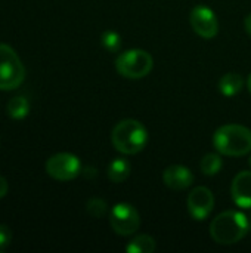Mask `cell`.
Listing matches in <instances>:
<instances>
[{
  "label": "cell",
  "instance_id": "1",
  "mask_svg": "<svg viewBox=\"0 0 251 253\" xmlns=\"http://www.w3.org/2000/svg\"><path fill=\"white\" fill-rule=\"evenodd\" d=\"M249 228V218L238 211H226L217 215L210 224V236L217 245H235L241 242Z\"/></svg>",
  "mask_w": 251,
  "mask_h": 253
},
{
  "label": "cell",
  "instance_id": "2",
  "mask_svg": "<svg viewBox=\"0 0 251 253\" xmlns=\"http://www.w3.org/2000/svg\"><path fill=\"white\" fill-rule=\"evenodd\" d=\"M213 145L223 156H246L251 151V130L243 125H223L215 132Z\"/></svg>",
  "mask_w": 251,
  "mask_h": 253
},
{
  "label": "cell",
  "instance_id": "3",
  "mask_svg": "<svg viewBox=\"0 0 251 253\" xmlns=\"http://www.w3.org/2000/svg\"><path fill=\"white\" fill-rule=\"evenodd\" d=\"M111 141L117 151L126 156L138 154L146 145L148 132L141 122L133 119H126L115 125L111 133Z\"/></svg>",
  "mask_w": 251,
  "mask_h": 253
},
{
  "label": "cell",
  "instance_id": "4",
  "mask_svg": "<svg viewBox=\"0 0 251 253\" xmlns=\"http://www.w3.org/2000/svg\"><path fill=\"white\" fill-rule=\"evenodd\" d=\"M154 67L151 53L142 49H129L115 59V70L126 79H142L146 77Z\"/></svg>",
  "mask_w": 251,
  "mask_h": 253
},
{
  "label": "cell",
  "instance_id": "5",
  "mask_svg": "<svg viewBox=\"0 0 251 253\" xmlns=\"http://www.w3.org/2000/svg\"><path fill=\"white\" fill-rule=\"evenodd\" d=\"M25 68L18 53L7 44L0 43V90H13L22 84Z\"/></svg>",
  "mask_w": 251,
  "mask_h": 253
},
{
  "label": "cell",
  "instance_id": "6",
  "mask_svg": "<svg viewBox=\"0 0 251 253\" xmlns=\"http://www.w3.org/2000/svg\"><path fill=\"white\" fill-rule=\"evenodd\" d=\"M109 225L118 236H132L141 227V216L138 211L129 203H118L109 211Z\"/></svg>",
  "mask_w": 251,
  "mask_h": 253
},
{
  "label": "cell",
  "instance_id": "7",
  "mask_svg": "<svg viewBox=\"0 0 251 253\" xmlns=\"http://www.w3.org/2000/svg\"><path fill=\"white\" fill-rule=\"evenodd\" d=\"M46 172L56 181H71L81 172V163L71 153H58L46 162Z\"/></svg>",
  "mask_w": 251,
  "mask_h": 253
},
{
  "label": "cell",
  "instance_id": "8",
  "mask_svg": "<svg viewBox=\"0 0 251 253\" xmlns=\"http://www.w3.org/2000/svg\"><path fill=\"white\" fill-rule=\"evenodd\" d=\"M192 30L203 39H213L219 33V21L213 9L204 4L195 6L189 13Z\"/></svg>",
  "mask_w": 251,
  "mask_h": 253
},
{
  "label": "cell",
  "instance_id": "9",
  "mask_svg": "<svg viewBox=\"0 0 251 253\" xmlns=\"http://www.w3.org/2000/svg\"><path fill=\"white\" fill-rule=\"evenodd\" d=\"M188 212L195 221H204L215 208V196L207 187H195L186 200Z\"/></svg>",
  "mask_w": 251,
  "mask_h": 253
},
{
  "label": "cell",
  "instance_id": "10",
  "mask_svg": "<svg viewBox=\"0 0 251 253\" xmlns=\"http://www.w3.org/2000/svg\"><path fill=\"white\" fill-rule=\"evenodd\" d=\"M163 182L166 187L175 191H183L194 182L192 172L182 165H172L163 173Z\"/></svg>",
  "mask_w": 251,
  "mask_h": 253
},
{
  "label": "cell",
  "instance_id": "11",
  "mask_svg": "<svg viewBox=\"0 0 251 253\" xmlns=\"http://www.w3.org/2000/svg\"><path fill=\"white\" fill-rule=\"evenodd\" d=\"M231 196L237 206L241 209H251V172H240L231 185Z\"/></svg>",
  "mask_w": 251,
  "mask_h": 253
},
{
  "label": "cell",
  "instance_id": "12",
  "mask_svg": "<svg viewBox=\"0 0 251 253\" xmlns=\"http://www.w3.org/2000/svg\"><path fill=\"white\" fill-rule=\"evenodd\" d=\"M130 172H132V165L124 157H117V159L111 160V163L107 168L108 179L114 184L124 182L130 176Z\"/></svg>",
  "mask_w": 251,
  "mask_h": 253
},
{
  "label": "cell",
  "instance_id": "13",
  "mask_svg": "<svg viewBox=\"0 0 251 253\" xmlns=\"http://www.w3.org/2000/svg\"><path fill=\"white\" fill-rule=\"evenodd\" d=\"M244 87V80L240 74L237 73H228L225 76H222V79L219 80V90L223 96H235L238 95Z\"/></svg>",
  "mask_w": 251,
  "mask_h": 253
},
{
  "label": "cell",
  "instance_id": "14",
  "mask_svg": "<svg viewBox=\"0 0 251 253\" xmlns=\"http://www.w3.org/2000/svg\"><path fill=\"white\" fill-rule=\"evenodd\" d=\"M155 248H157V243L154 237L148 234H141L127 243L126 251L129 253H152L155 251Z\"/></svg>",
  "mask_w": 251,
  "mask_h": 253
},
{
  "label": "cell",
  "instance_id": "15",
  "mask_svg": "<svg viewBox=\"0 0 251 253\" xmlns=\"http://www.w3.org/2000/svg\"><path fill=\"white\" fill-rule=\"evenodd\" d=\"M7 114L15 119V120H21L24 117H27L28 111H30V102L25 96H13L9 102H7Z\"/></svg>",
  "mask_w": 251,
  "mask_h": 253
},
{
  "label": "cell",
  "instance_id": "16",
  "mask_svg": "<svg viewBox=\"0 0 251 253\" xmlns=\"http://www.w3.org/2000/svg\"><path fill=\"white\" fill-rule=\"evenodd\" d=\"M201 172L207 176H215L220 172L222 166H223V162H222V157L219 154H215V153H209L203 157L201 160Z\"/></svg>",
  "mask_w": 251,
  "mask_h": 253
},
{
  "label": "cell",
  "instance_id": "17",
  "mask_svg": "<svg viewBox=\"0 0 251 253\" xmlns=\"http://www.w3.org/2000/svg\"><path fill=\"white\" fill-rule=\"evenodd\" d=\"M86 211L92 218H96V219L105 218L109 213L107 202L102 199H98V197H93L86 203Z\"/></svg>",
  "mask_w": 251,
  "mask_h": 253
},
{
  "label": "cell",
  "instance_id": "18",
  "mask_svg": "<svg viewBox=\"0 0 251 253\" xmlns=\"http://www.w3.org/2000/svg\"><path fill=\"white\" fill-rule=\"evenodd\" d=\"M101 42H102V46L108 52H118L121 49V36L112 30L104 31Z\"/></svg>",
  "mask_w": 251,
  "mask_h": 253
},
{
  "label": "cell",
  "instance_id": "19",
  "mask_svg": "<svg viewBox=\"0 0 251 253\" xmlns=\"http://www.w3.org/2000/svg\"><path fill=\"white\" fill-rule=\"evenodd\" d=\"M12 242V233L7 225L0 224V252L4 251Z\"/></svg>",
  "mask_w": 251,
  "mask_h": 253
},
{
  "label": "cell",
  "instance_id": "20",
  "mask_svg": "<svg viewBox=\"0 0 251 253\" xmlns=\"http://www.w3.org/2000/svg\"><path fill=\"white\" fill-rule=\"evenodd\" d=\"M7 190H9L7 181L3 176H0V199H3L7 194Z\"/></svg>",
  "mask_w": 251,
  "mask_h": 253
},
{
  "label": "cell",
  "instance_id": "21",
  "mask_svg": "<svg viewBox=\"0 0 251 253\" xmlns=\"http://www.w3.org/2000/svg\"><path fill=\"white\" fill-rule=\"evenodd\" d=\"M244 25H246V31L251 36V13L246 16V21H244Z\"/></svg>",
  "mask_w": 251,
  "mask_h": 253
},
{
  "label": "cell",
  "instance_id": "22",
  "mask_svg": "<svg viewBox=\"0 0 251 253\" xmlns=\"http://www.w3.org/2000/svg\"><path fill=\"white\" fill-rule=\"evenodd\" d=\"M247 218H249V228H250V233H251V209H250V213L247 215Z\"/></svg>",
  "mask_w": 251,
  "mask_h": 253
},
{
  "label": "cell",
  "instance_id": "23",
  "mask_svg": "<svg viewBox=\"0 0 251 253\" xmlns=\"http://www.w3.org/2000/svg\"><path fill=\"white\" fill-rule=\"evenodd\" d=\"M247 86H249V90H250V93H251V74H250V77H249V82H247Z\"/></svg>",
  "mask_w": 251,
  "mask_h": 253
},
{
  "label": "cell",
  "instance_id": "24",
  "mask_svg": "<svg viewBox=\"0 0 251 253\" xmlns=\"http://www.w3.org/2000/svg\"><path fill=\"white\" fill-rule=\"evenodd\" d=\"M249 165H250V168H251V156H250V159H249Z\"/></svg>",
  "mask_w": 251,
  "mask_h": 253
}]
</instances>
